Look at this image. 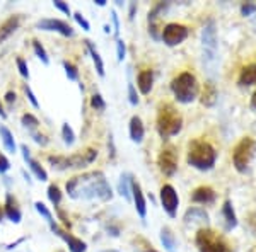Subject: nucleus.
<instances>
[{"label":"nucleus","mask_w":256,"mask_h":252,"mask_svg":"<svg viewBox=\"0 0 256 252\" xmlns=\"http://www.w3.org/2000/svg\"><path fill=\"white\" fill-rule=\"evenodd\" d=\"M6 101L9 102V104H12V102H16V94H14V92H7V94H6Z\"/></svg>","instance_id":"nucleus-47"},{"label":"nucleus","mask_w":256,"mask_h":252,"mask_svg":"<svg viewBox=\"0 0 256 252\" xmlns=\"http://www.w3.org/2000/svg\"><path fill=\"white\" fill-rule=\"evenodd\" d=\"M0 138H2L4 147H6L7 152L14 154V152L18 150V147H16V142H14V135H12L6 126H0Z\"/></svg>","instance_id":"nucleus-29"},{"label":"nucleus","mask_w":256,"mask_h":252,"mask_svg":"<svg viewBox=\"0 0 256 252\" xmlns=\"http://www.w3.org/2000/svg\"><path fill=\"white\" fill-rule=\"evenodd\" d=\"M169 7V3H158V5L154 7L150 12H148V32L152 34V38L154 39H159L160 36H159V32H158V22H159V17H160V12H164Z\"/></svg>","instance_id":"nucleus-17"},{"label":"nucleus","mask_w":256,"mask_h":252,"mask_svg":"<svg viewBox=\"0 0 256 252\" xmlns=\"http://www.w3.org/2000/svg\"><path fill=\"white\" fill-rule=\"evenodd\" d=\"M106 252H116V251H106Z\"/></svg>","instance_id":"nucleus-53"},{"label":"nucleus","mask_w":256,"mask_h":252,"mask_svg":"<svg viewBox=\"0 0 256 252\" xmlns=\"http://www.w3.org/2000/svg\"><path fill=\"white\" fill-rule=\"evenodd\" d=\"M74 19L77 20V24H79V26H82V29H84V31L90 29V24L88 22V19H86L84 15L80 14V12H76V14H74Z\"/></svg>","instance_id":"nucleus-37"},{"label":"nucleus","mask_w":256,"mask_h":252,"mask_svg":"<svg viewBox=\"0 0 256 252\" xmlns=\"http://www.w3.org/2000/svg\"><path fill=\"white\" fill-rule=\"evenodd\" d=\"M128 97H130V102L134 106L138 104V97H137V92H135L134 84H128Z\"/></svg>","instance_id":"nucleus-42"},{"label":"nucleus","mask_w":256,"mask_h":252,"mask_svg":"<svg viewBox=\"0 0 256 252\" xmlns=\"http://www.w3.org/2000/svg\"><path fill=\"white\" fill-rule=\"evenodd\" d=\"M160 242H162L164 249L168 252H176V241H174V235L171 234V230L168 227H164L160 230Z\"/></svg>","instance_id":"nucleus-27"},{"label":"nucleus","mask_w":256,"mask_h":252,"mask_svg":"<svg viewBox=\"0 0 256 252\" xmlns=\"http://www.w3.org/2000/svg\"><path fill=\"white\" fill-rule=\"evenodd\" d=\"M67 193L74 200H98L110 201L113 198L108 181L102 172H88L84 176H77L67 183Z\"/></svg>","instance_id":"nucleus-1"},{"label":"nucleus","mask_w":256,"mask_h":252,"mask_svg":"<svg viewBox=\"0 0 256 252\" xmlns=\"http://www.w3.org/2000/svg\"><path fill=\"white\" fill-rule=\"evenodd\" d=\"M38 29H43V31H55V32H60L62 36L65 38H70L74 36V29L68 26L65 20H60V19H41L38 20L36 24Z\"/></svg>","instance_id":"nucleus-12"},{"label":"nucleus","mask_w":256,"mask_h":252,"mask_svg":"<svg viewBox=\"0 0 256 252\" xmlns=\"http://www.w3.org/2000/svg\"><path fill=\"white\" fill-rule=\"evenodd\" d=\"M202 48H204V63L208 68H214L217 63V29L212 19H208L202 29Z\"/></svg>","instance_id":"nucleus-5"},{"label":"nucleus","mask_w":256,"mask_h":252,"mask_svg":"<svg viewBox=\"0 0 256 252\" xmlns=\"http://www.w3.org/2000/svg\"><path fill=\"white\" fill-rule=\"evenodd\" d=\"M20 152H22L24 160H26V164L30 165V169L32 171V174L36 176V179H40V181H46V179H48L46 171H44V169L41 167V164L38 162V160L32 159V157H31V152H30V148H28L26 145H20Z\"/></svg>","instance_id":"nucleus-15"},{"label":"nucleus","mask_w":256,"mask_h":252,"mask_svg":"<svg viewBox=\"0 0 256 252\" xmlns=\"http://www.w3.org/2000/svg\"><path fill=\"white\" fill-rule=\"evenodd\" d=\"M96 3L99 7H104L106 5V0H96Z\"/></svg>","instance_id":"nucleus-50"},{"label":"nucleus","mask_w":256,"mask_h":252,"mask_svg":"<svg viewBox=\"0 0 256 252\" xmlns=\"http://www.w3.org/2000/svg\"><path fill=\"white\" fill-rule=\"evenodd\" d=\"M222 215H224V220H226V229L232 230L234 227L238 225V220H236V213H234L232 205H230L229 200H227L224 206H222Z\"/></svg>","instance_id":"nucleus-25"},{"label":"nucleus","mask_w":256,"mask_h":252,"mask_svg":"<svg viewBox=\"0 0 256 252\" xmlns=\"http://www.w3.org/2000/svg\"><path fill=\"white\" fill-rule=\"evenodd\" d=\"M32 138H34V142L41 143V145H46V140H44L43 135H38V133H32Z\"/></svg>","instance_id":"nucleus-46"},{"label":"nucleus","mask_w":256,"mask_h":252,"mask_svg":"<svg viewBox=\"0 0 256 252\" xmlns=\"http://www.w3.org/2000/svg\"><path fill=\"white\" fill-rule=\"evenodd\" d=\"M16 63H18V68H19L20 75H22L24 78H30V70H28L26 61H24L22 58H18V60H16Z\"/></svg>","instance_id":"nucleus-38"},{"label":"nucleus","mask_w":256,"mask_h":252,"mask_svg":"<svg viewBox=\"0 0 256 252\" xmlns=\"http://www.w3.org/2000/svg\"><path fill=\"white\" fill-rule=\"evenodd\" d=\"M24 92H26V96H28V99H30L31 104L34 106L36 109H38V107H40V102H38V99H36L34 94H32V90H31L30 85H24Z\"/></svg>","instance_id":"nucleus-40"},{"label":"nucleus","mask_w":256,"mask_h":252,"mask_svg":"<svg viewBox=\"0 0 256 252\" xmlns=\"http://www.w3.org/2000/svg\"><path fill=\"white\" fill-rule=\"evenodd\" d=\"M184 225L193 227V229H207L208 225V213L202 208H190L184 213Z\"/></svg>","instance_id":"nucleus-13"},{"label":"nucleus","mask_w":256,"mask_h":252,"mask_svg":"<svg viewBox=\"0 0 256 252\" xmlns=\"http://www.w3.org/2000/svg\"><path fill=\"white\" fill-rule=\"evenodd\" d=\"M142 252H158V251H154V249H144Z\"/></svg>","instance_id":"nucleus-51"},{"label":"nucleus","mask_w":256,"mask_h":252,"mask_svg":"<svg viewBox=\"0 0 256 252\" xmlns=\"http://www.w3.org/2000/svg\"><path fill=\"white\" fill-rule=\"evenodd\" d=\"M86 43H88V49H89L90 56H92L94 65H96V72H98V75H99V77H104V63H102L101 55H99L98 49L94 48V44L90 43V41H86Z\"/></svg>","instance_id":"nucleus-28"},{"label":"nucleus","mask_w":256,"mask_h":252,"mask_svg":"<svg viewBox=\"0 0 256 252\" xmlns=\"http://www.w3.org/2000/svg\"><path fill=\"white\" fill-rule=\"evenodd\" d=\"M0 116H2V118H7V113H6V111H4L2 102H0Z\"/></svg>","instance_id":"nucleus-49"},{"label":"nucleus","mask_w":256,"mask_h":252,"mask_svg":"<svg viewBox=\"0 0 256 252\" xmlns=\"http://www.w3.org/2000/svg\"><path fill=\"white\" fill-rule=\"evenodd\" d=\"M32 48H34V53H36V56L43 61L44 65H48L50 63V58H48V53H46V49L43 48V44L40 43V41H32Z\"/></svg>","instance_id":"nucleus-31"},{"label":"nucleus","mask_w":256,"mask_h":252,"mask_svg":"<svg viewBox=\"0 0 256 252\" xmlns=\"http://www.w3.org/2000/svg\"><path fill=\"white\" fill-rule=\"evenodd\" d=\"M158 164H159V169L162 174L166 176H174L176 171H178V155L174 152V148H164L162 152L159 154V159H158Z\"/></svg>","instance_id":"nucleus-11"},{"label":"nucleus","mask_w":256,"mask_h":252,"mask_svg":"<svg viewBox=\"0 0 256 252\" xmlns=\"http://www.w3.org/2000/svg\"><path fill=\"white\" fill-rule=\"evenodd\" d=\"M144 135H146V130H144L142 119L138 116H134L130 119V138L135 143H140L144 140Z\"/></svg>","instance_id":"nucleus-22"},{"label":"nucleus","mask_w":256,"mask_h":252,"mask_svg":"<svg viewBox=\"0 0 256 252\" xmlns=\"http://www.w3.org/2000/svg\"><path fill=\"white\" fill-rule=\"evenodd\" d=\"M50 229H52L53 234H56L60 239H64V241L67 242L70 252H86V249H88V246H86L84 241H80V239H77V237H74V235L67 234L65 230H62L56 223H52V225H50Z\"/></svg>","instance_id":"nucleus-14"},{"label":"nucleus","mask_w":256,"mask_h":252,"mask_svg":"<svg viewBox=\"0 0 256 252\" xmlns=\"http://www.w3.org/2000/svg\"><path fill=\"white\" fill-rule=\"evenodd\" d=\"M217 89L212 82H207L204 87V92H202V104L204 106H214L217 102Z\"/></svg>","instance_id":"nucleus-23"},{"label":"nucleus","mask_w":256,"mask_h":252,"mask_svg":"<svg viewBox=\"0 0 256 252\" xmlns=\"http://www.w3.org/2000/svg\"><path fill=\"white\" fill-rule=\"evenodd\" d=\"M132 176L130 174H122L120 177V183H118V193L125 198L126 201L132 200Z\"/></svg>","instance_id":"nucleus-26"},{"label":"nucleus","mask_w":256,"mask_h":252,"mask_svg":"<svg viewBox=\"0 0 256 252\" xmlns=\"http://www.w3.org/2000/svg\"><path fill=\"white\" fill-rule=\"evenodd\" d=\"M125 53H126L125 43H123V39H118V41H116V55H118V61H123V60H125Z\"/></svg>","instance_id":"nucleus-39"},{"label":"nucleus","mask_w":256,"mask_h":252,"mask_svg":"<svg viewBox=\"0 0 256 252\" xmlns=\"http://www.w3.org/2000/svg\"><path fill=\"white\" fill-rule=\"evenodd\" d=\"M254 152H256V143L253 138L250 136H244L241 142L238 143L236 148L232 152V160H234V165L239 172H244L250 165L251 159L254 157Z\"/></svg>","instance_id":"nucleus-8"},{"label":"nucleus","mask_w":256,"mask_h":252,"mask_svg":"<svg viewBox=\"0 0 256 252\" xmlns=\"http://www.w3.org/2000/svg\"><path fill=\"white\" fill-rule=\"evenodd\" d=\"M10 169V162L9 159H7L4 154H0V174H4V172H7Z\"/></svg>","instance_id":"nucleus-41"},{"label":"nucleus","mask_w":256,"mask_h":252,"mask_svg":"<svg viewBox=\"0 0 256 252\" xmlns=\"http://www.w3.org/2000/svg\"><path fill=\"white\" fill-rule=\"evenodd\" d=\"M64 68H65V73H67L68 80H79V70L74 63H70V61H64Z\"/></svg>","instance_id":"nucleus-34"},{"label":"nucleus","mask_w":256,"mask_h":252,"mask_svg":"<svg viewBox=\"0 0 256 252\" xmlns=\"http://www.w3.org/2000/svg\"><path fill=\"white\" fill-rule=\"evenodd\" d=\"M192 201L193 203L210 205L216 201V193H214V189L208 188V186H200V188H196L195 191H193Z\"/></svg>","instance_id":"nucleus-19"},{"label":"nucleus","mask_w":256,"mask_h":252,"mask_svg":"<svg viewBox=\"0 0 256 252\" xmlns=\"http://www.w3.org/2000/svg\"><path fill=\"white\" fill-rule=\"evenodd\" d=\"M160 38H162V41L168 46H176V44L183 43V41L188 38V29L183 24L171 22L162 29V36H160Z\"/></svg>","instance_id":"nucleus-9"},{"label":"nucleus","mask_w":256,"mask_h":252,"mask_svg":"<svg viewBox=\"0 0 256 252\" xmlns=\"http://www.w3.org/2000/svg\"><path fill=\"white\" fill-rule=\"evenodd\" d=\"M171 90L174 94L178 102H183V104H188V102H193L198 96V82L193 73L190 72H183L178 77L172 78L171 82Z\"/></svg>","instance_id":"nucleus-4"},{"label":"nucleus","mask_w":256,"mask_h":252,"mask_svg":"<svg viewBox=\"0 0 256 252\" xmlns=\"http://www.w3.org/2000/svg\"><path fill=\"white\" fill-rule=\"evenodd\" d=\"M6 215H7V218L14 223H19L20 218H22V213H20L19 206L16 203L14 198H12V194H7L6 196Z\"/></svg>","instance_id":"nucleus-20"},{"label":"nucleus","mask_w":256,"mask_h":252,"mask_svg":"<svg viewBox=\"0 0 256 252\" xmlns=\"http://www.w3.org/2000/svg\"><path fill=\"white\" fill-rule=\"evenodd\" d=\"M195 241H196L198 251L200 252H232L224 239L210 229L198 230Z\"/></svg>","instance_id":"nucleus-7"},{"label":"nucleus","mask_w":256,"mask_h":252,"mask_svg":"<svg viewBox=\"0 0 256 252\" xmlns=\"http://www.w3.org/2000/svg\"><path fill=\"white\" fill-rule=\"evenodd\" d=\"M256 10V3H244V5L241 7V12H242V15H251L253 12Z\"/></svg>","instance_id":"nucleus-44"},{"label":"nucleus","mask_w":256,"mask_h":252,"mask_svg":"<svg viewBox=\"0 0 256 252\" xmlns=\"http://www.w3.org/2000/svg\"><path fill=\"white\" fill-rule=\"evenodd\" d=\"M53 5H55L56 9H58V10H62V12H64V14L70 15V7H68V3L62 2V0H55V2H53Z\"/></svg>","instance_id":"nucleus-43"},{"label":"nucleus","mask_w":256,"mask_h":252,"mask_svg":"<svg viewBox=\"0 0 256 252\" xmlns=\"http://www.w3.org/2000/svg\"><path fill=\"white\" fill-rule=\"evenodd\" d=\"M132 200L135 203V210H137L138 217L146 218L147 217V205H146V198H144V193H142V188H140L138 183L132 181Z\"/></svg>","instance_id":"nucleus-16"},{"label":"nucleus","mask_w":256,"mask_h":252,"mask_svg":"<svg viewBox=\"0 0 256 252\" xmlns=\"http://www.w3.org/2000/svg\"><path fill=\"white\" fill-rule=\"evenodd\" d=\"M183 128V118L172 104H162L158 113V131L162 138H171Z\"/></svg>","instance_id":"nucleus-3"},{"label":"nucleus","mask_w":256,"mask_h":252,"mask_svg":"<svg viewBox=\"0 0 256 252\" xmlns=\"http://www.w3.org/2000/svg\"><path fill=\"white\" fill-rule=\"evenodd\" d=\"M90 106L94 107V109H98V111H102L106 107V102H104V99H102L101 94H94L92 97H90Z\"/></svg>","instance_id":"nucleus-36"},{"label":"nucleus","mask_w":256,"mask_h":252,"mask_svg":"<svg viewBox=\"0 0 256 252\" xmlns=\"http://www.w3.org/2000/svg\"><path fill=\"white\" fill-rule=\"evenodd\" d=\"M239 84L241 85H253L256 84V63L246 65L241 70V75H239Z\"/></svg>","instance_id":"nucleus-24"},{"label":"nucleus","mask_w":256,"mask_h":252,"mask_svg":"<svg viewBox=\"0 0 256 252\" xmlns=\"http://www.w3.org/2000/svg\"><path fill=\"white\" fill-rule=\"evenodd\" d=\"M34 208H36V212H38V213L41 215V217H43L44 220H46V222L50 223V225H52V223H55V222H53L52 212H50V210H48L43 203H41V201H36V203H34Z\"/></svg>","instance_id":"nucleus-33"},{"label":"nucleus","mask_w":256,"mask_h":252,"mask_svg":"<svg viewBox=\"0 0 256 252\" xmlns=\"http://www.w3.org/2000/svg\"><path fill=\"white\" fill-rule=\"evenodd\" d=\"M62 136H64L65 145H74V142H76V133H74V130L68 126V123H64V126H62Z\"/></svg>","instance_id":"nucleus-30"},{"label":"nucleus","mask_w":256,"mask_h":252,"mask_svg":"<svg viewBox=\"0 0 256 252\" xmlns=\"http://www.w3.org/2000/svg\"><path fill=\"white\" fill-rule=\"evenodd\" d=\"M111 19H113V22H114V34H120V20H118V15H116V12H111Z\"/></svg>","instance_id":"nucleus-45"},{"label":"nucleus","mask_w":256,"mask_h":252,"mask_svg":"<svg viewBox=\"0 0 256 252\" xmlns=\"http://www.w3.org/2000/svg\"><path fill=\"white\" fill-rule=\"evenodd\" d=\"M248 252H256V246H253V247H251V249L248 251Z\"/></svg>","instance_id":"nucleus-52"},{"label":"nucleus","mask_w":256,"mask_h":252,"mask_svg":"<svg viewBox=\"0 0 256 252\" xmlns=\"http://www.w3.org/2000/svg\"><path fill=\"white\" fill-rule=\"evenodd\" d=\"M217 152L204 140H193L188 147V164L198 171H208L216 165Z\"/></svg>","instance_id":"nucleus-2"},{"label":"nucleus","mask_w":256,"mask_h":252,"mask_svg":"<svg viewBox=\"0 0 256 252\" xmlns=\"http://www.w3.org/2000/svg\"><path fill=\"white\" fill-rule=\"evenodd\" d=\"M154 84V72L152 70H142L137 77V85L142 94H148Z\"/></svg>","instance_id":"nucleus-21"},{"label":"nucleus","mask_w":256,"mask_h":252,"mask_svg":"<svg viewBox=\"0 0 256 252\" xmlns=\"http://www.w3.org/2000/svg\"><path fill=\"white\" fill-rule=\"evenodd\" d=\"M20 123H22V125L26 126L28 130H34V128H38V125H40L38 118H34V116H32V114H30V113L22 114V118H20Z\"/></svg>","instance_id":"nucleus-35"},{"label":"nucleus","mask_w":256,"mask_h":252,"mask_svg":"<svg viewBox=\"0 0 256 252\" xmlns=\"http://www.w3.org/2000/svg\"><path fill=\"white\" fill-rule=\"evenodd\" d=\"M19 24H20L19 15H12V17H9L0 24V44H2L6 39H9L10 36L19 29Z\"/></svg>","instance_id":"nucleus-18"},{"label":"nucleus","mask_w":256,"mask_h":252,"mask_svg":"<svg viewBox=\"0 0 256 252\" xmlns=\"http://www.w3.org/2000/svg\"><path fill=\"white\" fill-rule=\"evenodd\" d=\"M48 200L52 201L55 206H58L60 205V201H62V193H60V189H58V186H55V184H52L48 188Z\"/></svg>","instance_id":"nucleus-32"},{"label":"nucleus","mask_w":256,"mask_h":252,"mask_svg":"<svg viewBox=\"0 0 256 252\" xmlns=\"http://www.w3.org/2000/svg\"><path fill=\"white\" fill-rule=\"evenodd\" d=\"M251 107L256 111V90H254V94H253V97H251Z\"/></svg>","instance_id":"nucleus-48"},{"label":"nucleus","mask_w":256,"mask_h":252,"mask_svg":"<svg viewBox=\"0 0 256 252\" xmlns=\"http://www.w3.org/2000/svg\"><path fill=\"white\" fill-rule=\"evenodd\" d=\"M160 201H162V208L171 218L176 217L178 206H180V198H178L176 189L171 184H164L160 188Z\"/></svg>","instance_id":"nucleus-10"},{"label":"nucleus","mask_w":256,"mask_h":252,"mask_svg":"<svg viewBox=\"0 0 256 252\" xmlns=\"http://www.w3.org/2000/svg\"><path fill=\"white\" fill-rule=\"evenodd\" d=\"M98 157V150L94 148H88L86 152H80V154L70 155V157H48V162L53 165V169H80L86 167V165L92 164Z\"/></svg>","instance_id":"nucleus-6"}]
</instances>
